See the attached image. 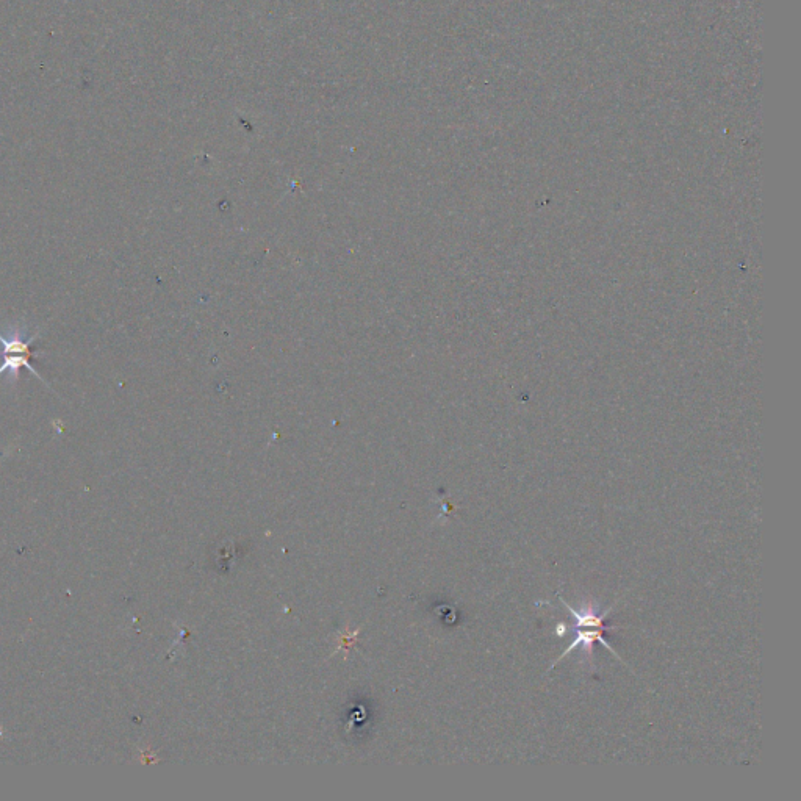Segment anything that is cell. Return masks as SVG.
I'll use <instances>...</instances> for the list:
<instances>
[{
    "instance_id": "obj_1",
    "label": "cell",
    "mask_w": 801,
    "mask_h": 801,
    "mask_svg": "<svg viewBox=\"0 0 801 801\" xmlns=\"http://www.w3.org/2000/svg\"><path fill=\"white\" fill-rule=\"evenodd\" d=\"M559 600H561V603L564 604L565 608H567L568 611H570V614H572L573 617H575L576 629H578V631H576V637L575 640H573L572 645H570V647L567 648V651H565V653L562 654L561 658L557 659V661L554 662V665H556L557 662L561 661V659H564L565 656H568V654L573 653V650H575L576 647H579V645H582V647H584V650L586 651L587 650L592 651L593 642L603 643L604 647L608 648V650L611 651L612 654H615V651L612 650L611 647H609V643L603 639L604 618L608 617V614L609 612L612 611V608H609L608 611L603 612V614H598V612H593L592 609H589V611L586 612H578L575 611V609H573L572 606H568V604L565 603V600L564 598L561 597V595H559ZM615 656H617V654H615Z\"/></svg>"
}]
</instances>
